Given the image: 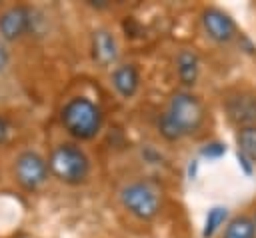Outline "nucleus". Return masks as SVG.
<instances>
[{
	"mask_svg": "<svg viewBox=\"0 0 256 238\" xmlns=\"http://www.w3.org/2000/svg\"><path fill=\"white\" fill-rule=\"evenodd\" d=\"M176 76H178V82L184 86V90L196 86L198 78H200V56L192 50V48H182L178 54H176Z\"/></svg>",
	"mask_w": 256,
	"mask_h": 238,
	"instance_id": "nucleus-11",
	"label": "nucleus"
},
{
	"mask_svg": "<svg viewBox=\"0 0 256 238\" xmlns=\"http://www.w3.org/2000/svg\"><path fill=\"white\" fill-rule=\"evenodd\" d=\"M222 106L228 122L236 128L256 126V92L244 88L230 90L224 96Z\"/></svg>",
	"mask_w": 256,
	"mask_h": 238,
	"instance_id": "nucleus-6",
	"label": "nucleus"
},
{
	"mask_svg": "<svg viewBox=\"0 0 256 238\" xmlns=\"http://www.w3.org/2000/svg\"><path fill=\"white\" fill-rule=\"evenodd\" d=\"M252 220H254V224H256V212H254V218H252Z\"/></svg>",
	"mask_w": 256,
	"mask_h": 238,
	"instance_id": "nucleus-20",
	"label": "nucleus"
},
{
	"mask_svg": "<svg viewBox=\"0 0 256 238\" xmlns=\"http://www.w3.org/2000/svg\"><path fill=\"white\" fill-rule=\"evenodd\" d=\"M34 22H36L34 10L30 6L24 4L10 6L0 12V38L6 44L16 42L34 30Z\"/></svg>",
	"mask_w": 256,
	"mask_h": 238,
	"instance_id": "nucleus-7",
	"label": "nucleus"
},
{
	"mask_svg": "<svg viewBox=\"0 0 256 238\" xmlns=\"http://www.w3.org/2000/svg\"><path fill=\"white\" fill-rule=\"evenodd\" d=\"M226 144L220 142V140H212V142H206L200 146V156L206 158V160H218L226 154Z\"/></svg>",
	"mask_w": 256,
	"mask_h": 238,
	"instance_id": "nucleus-15",
	"label": "nucleus"
},
{
	"mask_svg": "<svg viewBox=\"0 0 256 238\" xmlns=\"http://www.w3.org/2000/svg\"><path fill=\"white\" fill-rule=\"evenodd\" d=\"M222 238H256V224L250 216L238 214L222 228Z\"/></svg>",
	"mask_w": 256,
	"mask_h": 238,
	"instance_id": "nucleus-12",
	"label": "nucleus"
},
{
	"mask_svg": "<svg viewBox=\"0 0 256 238\" xmlns=\"http://www.w3.org/2000/svg\"><path fill=\"white\" fill-rule=\"evenodd\" d=\"M10 124H8V120L4 118V116H0V146H4L8 140H10Z\"/></svg>",
	"mask_w": 256,
	"mask_h": 238,
	"instance_id": "nucleus-18",
	"label": "nucleus"
},
{
	"mask_svg": "<svg viewBox=\"0 0 256 238\" xmlns=\"http://www.w3.org/2000/svg\"><path fill=\"white\" fill-rule=\"evenodd\" d=\"M50 176L48 160L36 150H24L14 158V180L26 192L40 190Z\"/></svg>",
	"mask_w": 256,
	"mask_h": 238,
	"instance_id": "nucleus-5",
	"label": "nucleus"
},
{
	"mask_svg": "<svg viewBox=\"0 0 256 238\" xmlns=\"http://www.w3.org/2000/svg\"><path fill=\"white\" fill-rule=\"evenodd\" d=\"M236 152L246 156L256 166V126L236 130Z\"/></svg>",
	"mask_w": 256,
	"mask_h": 238,
	"instance_id": "nucleus-14",
	"label": "nucleus"
},
{
	"mask_svg": "<svg viewBox=\"0 0 256 238\" xmlns=\"http://www.w3.org/2000/svg\"><path fill=\"white\" fill-rule=\"evenodd\" d=\"M206 120L202 100L190 90H178L168 98L166 110L158 118V132L168 142H178L196 134Z\"/></svg>",
	"mask_w": 256,
	"mask_h": 238,
	"instance_id": "nucleus-1",
	"label": "nucleus"
},
{
	"mask_svg": "<svg viewBox=\"0 0 256 238\" xmlns=\"http://www.w3.org/2000/svg\"><path fill=\"white\" fill-rule=\"evenodd\" d=\"M60 124L72 138H76L80 142L92 140L102 130L104 112L88 96H74L62 106Z\"/></svg>",
	"mask_w": 256,
	"mask_h": 238,
	"instance_id": "nucleus-2",
	"label": "nucleus"
},
{
	"mask_svg": "<svg viewBox=\"0 0 256 238\" xmlns=\"http://www.w3.org/2000/svg\"><path fill=\"white\" fill-rule=\"evenodd\" d=\"M118 54H120V48H118V40H116L114 32L108 30V28H96L90 36V56H92V60L100 68H106V66L116 64Z\"/></svg>",
	"mask_w": 256,
	"mask_h": 238,
	"instance_id": "nucleus-9",
	"label": "nucleus"
},
{
	"mask_svg": "<svg viewBox=\"0 0 256 238\" xmlns=\"http://www.w3.org/2000/svg\"><path fill=\"white\" fill-rule=\"evenodd\" d=\"M10 62H12L10 48H8V44L0 38V74H4V72L10 68Z\"/></svg>",
	"mask_w": 256,
	"mask_h": 238,
	"instance_id": "nucleus-16",
	"label": "nucleus"
},
{
	"mask_svg": "<svg viewBox=\"0 0 256 238\" xmlns=\"http://www.w3.org/2000/svg\"><path fill=\"white\" fill-rule=\"evenodd\" d=\"M228 222V208L226 206H212L206 212L204 226H202V238H214L220 228H224Z\"/></svg>",
	"mask_w": 256,
	"mask_h": 238,
	"instance_id": "nucleus-13",
	"label": "nucleus"
},
{
	"mask_svg": "<svg viewBox=\"0 0 256 238\" xmlns=\"http://www.w3.org/2000/svg\"><path fill=\"white\" fill-rule=\"evenodd\" d=\"M48 170L58 182L78 186L90 176V158L76 142H60L48 156Z\"/></svg>",
	"mask_w": 256,
	"mask_h": 238,
	"instance_id": "nucleus-4",
	"label": "nucleus"
},
{
	"mask_svg": "<svg viewBox=\"0 0 256 238\" xmlns=\"http://www.w3.org/2000/svg\"><path fill=\"white\" fill-rule=\"evenodd\" d=\"M198 168H200L198 160H190V162H188V168H186L188 180H196V178H198Z\"/></svg>",
	"mask_w": 256,
	"mask_h": 238,
	"instance_id": "nucleus-19",
	"label": "nucleus"
},
{
	"mask_svg": "<svg viewBox=\"0 0 256 238\" xmlns=\"http://www.w3.org/2000/svg\"><path fill=\"white\" fill-rule=\"evenodd\" d=\"M236 160H238V168L244 172V176H252V174H254V168H256V166H254L246 156H242L240 152H236Z\"/></svg>",
	"mask_w": 256,
	"mask_h": 238,
	"instance_id": "nucleus-17",
	"label": "nucleus"
},
{
	"mask_svg": "<svg viewBox=\"0 0 256 238\" xmlns=\"http://www.w3.org/2000/svg\"><path fill=\"white\" fill-rule=\"evenodd\" d=\"M118 198H120L122 208L142 222L154 220L160 214L162 202H164L160 184L154 180H148V178H138V180L126 182L120 188Z\"/></svg>",
	"mask_w": 256,
	"mask_h": 238,
	"instance_id": "nucleus-3",
	"label": "nucleus"
},
{
	"mask_svg": "<svg viewBox=\"0 0 256 238\" xmlns=\"http://www.w3.org/2000/svg\"><path fill=\"white\" fill-rule=\"evenodd\" d=\"M110 84L120 98H124V100L134 98L140 88V72H138L136 64L128 62V64L114 66V70L110 74Z\"/></svg>",
	"mask_w": 256,
	"mask_h": 238,
	"instance_id": "nucleus-10",
	"label": "nucleus"
},
{
	"mask_svg": "<svg viewBox=\"0 0 256 238\" xmlns=\"http://www.w3.org/2000/svg\"><path fill=\"white\" fill-rule=\"evenodd\" d=\"M200 24H202L204 34L216 44H228L238 36V28H236L234 18L216 6H208L202 10Z\"/></svg>",
	"mask_w": 256,
	"mask_h": 238,
	"instance_id": "nucleus-8",
	"label": "nucleus"
}]
</instances>
